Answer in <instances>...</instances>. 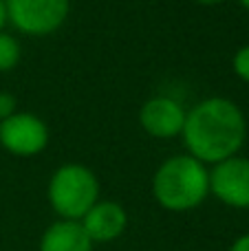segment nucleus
I'll use <instances>...</instances> for the list:
<instances>
[{"label":"nucleus","mask_w":249,"mask_h":251,"mask_svg":"<svg viewBox=\"0 0 249 251\" xmlns=\"http://www.w3.org/2000/svg\"><path fill=\"white\" fill-rule=\"evenodd\" d=\"M181 134L190 156L216 165L238 154L247 137V122L232 100L207 97L185 115Z\"/></svg>","instance_id":"obj_1"},{"label":"nucleus","mask_w":249,"mask_h":251,"mask_svg":"<svg viewBox=\"0 0 249 251\" xmlns=\"http://www.w3.org/2000/svg\"><path fill=\"white\" fill-rule=\"evenodd\" d=\"M152 194L168 212H190L210 194V170L194 156L176 154L157 168Z\"/></svg>","instance_id":"obj_2"},{"label":"nucleus","mask_w":249,"mask_h":251,"mask_svg":"<svg viewBox=\"0 0 249 251\" xmlns=\"http://www.w3.org/2000/svg\"><path fill=\"white\" fill-rule=\"evenodd\" d=\"M47 196L60 221H82L100 201V181L82 163H64L53 172Z\"/></svg>","instance_id":"obj_3"},{"label":"nucleus","mask_w":249,"mask_h":251,"mask_svg":"<svg viewBox=\"0 0 249 251\" xmlns=\"http://www.w3.org/2000/svg\"><path fill=\"white\" fill-rule=\"evenodd\" d=\"M7 18L26 35H49L69 18L71 0H4Z\"/></svg>","instance_id":"obj_4"},{"label":"nucleus","mask_w":249,"mask_h":251,"mask_svg":"<svg viewBox=\"0 0 249 251\" xmlns=\"http://www.w3.org/2000/svg\"><path fill=\"white\" fill-rule=\"evenodd\" d=\"M49 128L38 115L16 113L0 122V146L16 156H35L47 148Z\"/></svg>","instance_id":"obj_5"},{"label":"nucleus","mask_w":249,"mask_h":251,"mask_svg":"<svg viewBox=\"0 0 249 251\" xmlns=\"http://www.w3.org/2000/svg\"><path fill=\"white\" fill-rule=\"evenodd\" d=\"M210 194L236 209H249V159L232 156L210 172Z\"/></svg>","instance_id":"obj_6"},{"label":"nucleus","mask_w":249,"mask_h":251,"mask_svg":"<svg viewBox=\"0 0 249 251\" xmlns=\"http://www.w3.org/2000/svg\"><path fill=\"white\" fill-rule=\"evenodd\" d=\"M185 110L176 100L166 95L150 97L139 110V124L150 137L172 139L183 132Z\"/></svg>","instance_id":"obj_7"},{"label":"nucleus","mask_w":249,"mask_h":251,"mask_svg":"<svg viewBox=\"0 0 249 251\" xmlns=\"http://www.w3.org/2000/svg\"><path fill=\"white\" fill-rule=\"evenodd\" d=\"M86 236L95 243H113L126 231L128 214L117 201H97L79 221Z\"/></svg>","instance_id":"obj_8"},{"label":"nucleus","mask_w":249,"mask_h":251,"mask_svg":"<svg viewBox=\"0 0 249 251\" xmlns=\"http://www.w3.org/2000/svg\"><path fill=\"white\" fill-rule=\"evenodd\" d=\"M40 251H93V240L79 221H55L40 238Z\"/></svg>","instance_id":"obj_9"},{"label":"nucleus","mask_w":249,"mask_h":251,"mask_svg":"<svg viewBox=\"0 0 249 251\" xmlns=\"http://www.w3.org/2000/svg\"><path fill=\"white\" fill-rule=\"evenodd\" d=\"M20 55H22V51H20L18 40L11 33L0 31V73L16 69V64L20 62Z\"/></svg>","instance_id":"obj_10"},{"label":"nucleus","mask_w":249,"mask_h":251,"mask_svg":"<svg viewBox=\"0 0 249 251\" xmlns=\"http://www.w3.org/2000/svg\"><path fill=\"white\" fill-rule=\"evenodd\" d=\"M234 73L241 79L249 82V44L247 47H241L234 55Z\"/></svg>","instance_id":"obj_11"},{"label":"nucleus","mask_w":249,"mask_h":251,"mask_svg":"<svg viewBox=\"0 0 249 251\" xmlns=\"http://www.w3.org/2000/svg\"><path fill=\"white\" fill-rule=\"evenodd\" d=\"M16 113H18L16 95H11V93H7V91H0V122L9 119Z\"/></svg>","instance_id":"obj_12"},{"label":"nucleus","mask_w":249,"mask_h":251,"mask_svg":"<svg viewBox=\"0 0 249 251\" xmlns=\"http://www.w3.org/2000/svg\"><path fill=\"white\" fill-rule=\"evenodd\" d=\"M229 251H249V234L234 240V245L229 247Z\"/></svg>","instance_id":"obj_13"},{"label":"nucleus","mask_w":249,"mask_h":251,"mask_svg":"<svg viewBox=\"0 0 249 251\" xmlns=\"http://www.w3.org/2000/svg\"><path fill=\"white\" fill-rule=\"evenodd\" d=\"M7 4H4V0H0V31H2V26L7 25Z\"/></svg>","instance_id":"obj_14"},{"label":"nucleus","mask_w":249,"mask_h":251,"mask_svg":"<svg viewBox=\"0 0 249 251\" xmlns=\"http://www.w3.org/2000/svg\"><path fill=\"white\" fill-rule=\"evenodd\" d=\"M201 4H219V2H225V0H197Z\"/></svg>","instance_id":"obj_15"},{"label":"nucleus","mask_w":249,"mask_h":251,"mask_svg":"<svg viewBox=\"0 0 249 251\" xmlns=\"http://www.w3.org/2000/svg\"><path fill=\"white\" fill-rule=\"evenodd\" d=\"M241 4H243V7H245L247 11H249V0H241Z\"/></svg>","instance_id":"obj_16"}]
</instances>
